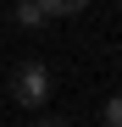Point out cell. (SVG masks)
<instances>
[{
	"label": "cell",
	"mask_w": 122,
	"mask_h": 127,
	"mask_svg": "<svg viewBox=\"0 0 122 127\" xmlns=\"http://www.w3.org/2000/svg\"><path fill=\"white\" fill-rule=\"evenodd\" d=\"M11 99L22 105V111H39V105L50 99V66L45 61H22V66L11 72Z\"/></svg>",
	"instance_id": "1"
},
{
	"label": "cell",
	"mask_w": 122,
	"mask_h": 127,
	"mask_svg": "<svg viewBox=\"0 0 122 127\" xmlns=\"http://www.w3.org/2000/svg\"><path fill=\"white\" fill-rule=\"evenodd\" d=\"M33 6L45 11V17H78V11L89 6V0H33Z\"/></svg>",
	"instance_id": "2"
},
{
	"label": "cell",
	"mask_w": 122,
	"mask_h": 127,
	"mask_svg": "<svg viewBox=\"0 0 122 127\" xmlns=\"http://www.w3.org/2000/svg\"><path fill=\"white\" fill-rule=\"evenodd\" d=\"M106 127H122V89L106 99Z\"/></svg>",
	"instance_id": "4"
},
{
	"label": "cell",
	"mask_w": 122,
	"mask_h": 127,
	"mask_svg": "<svg viewBox=\"0 0 122 127\" xmlns=\"http://www.w3.org/2000/svg\"><path fill=\"white\" fill-rule=\"evenodd\" d=\"M17 22H22V28H39V22H50V17L39 11L33 0H17Z\"/></svg>",
	"instance_id": "3"
},
{
	"label": "cell",
	"mask_w": 122,
	"mask_h": 127,
	"mask_svg": "<svg viewBox=\"0 0 122 127\" xmlns=\"http://www.w3.org/2000/svg\"><path fill=\"white\" fill-rule=\"evenodd\" d=\"M39 127H72V122H61V116H45V122H39Z\"/></svg>",
	"instance_id": "5"
}]
</instances>
